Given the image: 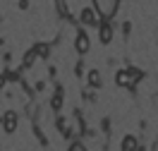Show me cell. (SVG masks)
Here are the masks:
<instances>
[{
	"instance_id": "8",
	"label": "cell",
	"mask_w": 158,
	"mask_h": 151,
	"mask_svg": "<svg viewBox=\"0 0 158 151\" xmlns=\"http://www.w3.org/2000/svg\"><path fill=\"white\" fill-rule=\"evenodd\" d=\"M89 84H91V86H101V84H103V77H101L98 70H91L89 72Z\"/></svg>"
},
{
	"instance_id": "11",
	"label": "cell",
	"mask_w": 158,
	"mask_h": 151,
	"mask_svg": "<svg viewBox=\"0 0 158 151\" xmlns=\"http://www.w3.org/2000/svg\"><path fill=\"white\" fill-rule=\"evenodd\" d=\"M36 53L39 55H48V46H36Z\"/></svg>"
},
{
	"instance_id": "7",
	"label": "cell",
	"mask_w": 158,
	"mask_h": 151,
	"mask_svg": "<svg viewBox=\"0 0 158 151\" xmlns=\"http://www.w3.org/2000/svg\"><path fill=\"white\" fill-rule=\"evenodd\" d=\"M122 151H139V141H137V137H125L122 139Z\"/></svg>"
},
{
	"instance_id": "12",
	"label": "cell",
	"mask_w": 158,
	"mask_h": 151,
	"mask_svg": "<svg viewBox=\"0 0 158 151\" xmlns=\"http://www.w3.org/2000/svg\"><path fill=\"white\" fill-rule=\"evenodd\" d=\"M60 106H62V99H60V94H58V96H55V99H53V108H55V111H58Z\"/></svg>"
},
{
	"instance_id": "10",
	"label": "cell",
	"mask_w": 158,
	"mask_h": 151,
	"mask_svg": "<svg viewBox=\"0 0 158 151\" xmlns=\"http://www.w3.org/2000/svg\"><path fill=\"white\" fill-rule=\"evenodd\" d=\"M69 151H86V149H84V144H79V141H74V144L69 146Z\"/></svg>"
},
{
	"instance_id": "2",
	"label": "cell",
	"mask_w": 158,
	"mask_h": 151,
	"mask_svg": "<svg viewBox=\"0 0 158 151\" xmlns=\"http://www.w3.org/2000/svg\"><path fill=\"white\" fill-rule=\"evenodd\" d=\"M94 5H96V10H98V15L103 19H113L115 12H118L120 0H94Z\"/></svg>"
},
{
	"instance_id": "5",
	"label": "cell",
	"mask_w": 158,
	"mask_h": 151,
	"mask_svg": "<svg viewBox=\"0 0 158 151\" xmlns=\"http://www.w3.org/2000/svg\"><path fill=\"white\" fill-rule=\"evenodd\" d=\"M89 46H91V41L86 34H77V41H74V48H77V53H89Z\"/></svg>"
},
{
	"instance_id": "1",
	"label": "cell",
	"mask_w": 158,
	"mask_h": 151,
	"mask_svg": "<svg viewBox=\"0 0 158 151\" xmlns=\"http://www.w3.org/2000/svg\"><path fill=\"white\" fill-rule=\"evenodd\" d=\"M141 77V72L137 70V67H129V70H120L118 74H115V82H118V86H127V89H132L134 86V82Z\"/></svg>"
},
{
	"instance_id": "6",
	"label": "cell",
	"mask_w": 158,
	"mask_h": 151,
	"mask_svg": "<svg viewBox=\"0 0 158 151\" xmlns=\"http://www.w3.org/2000/svg\"><path fill=\"white\" fill-rule=\"evenodd\" d=\"M2 127H5V132H15V130H17V113H12V111L5 113V118H2Z\"/></svg>"
},
{
	"instance_id": "3",
	"label": "cell",
	"mask_w": 158,
	"mask_h": 151,
	"mask_svg": "<svg viewBox=\"0 0 158 151\" xmlns=\"http://www.w3.org/2000/svg\"><path fill=\"white\" fill-rule=\"evenodd\" d=\"M79 19H81V24H86V27H96V24H101V17L98 10H91V7H84L81 10V15H79Z\"/></svg>"
},
{
	"instance_id": "9",
	"label": "cell",
	"mask_w": 158,
	"mask_h": 151,
	"mask_svg": "<svg viewBox=\"0 0 158 151\" xmlns=\"http://www.w3.org/2000/svg\"><path fill=\"white\" fill-rule=\"evenodd\" d=\"M34 58H36V48H34V50H29V55L24 58V65H31V62H34Z\"/></svg>"
},
{
	"instance_id": "13",
	"label": "cell",
	"mask_w": 158,
	"mask_h": 151,
	"mask_svg": "<svg viewBox=\"0 0 158 151\" xmlns=\"http://www.w3.org/2000/svg\"><path fill=\"white\" fill-rule=\"evenodd\" d=\"M2 84H5V77H0V89H2Z\"/></svg>"
},
{
	"instance_id": "4",
	"label": "cell",
	"mask_w": 158,
	"mask_h": 151,
	"mask_svg": "<svg viewBox=\"0 0 158 151\" xmlns=\"http://www.w3.org/2000/svg\"><path fill=\"white\" fill-rule=\"evenodd\" d=\"M108 22H110V19H103V22H101V31H98L101 43H110V41H113V29H110Z\"/></svg>"
}]
</instances>
